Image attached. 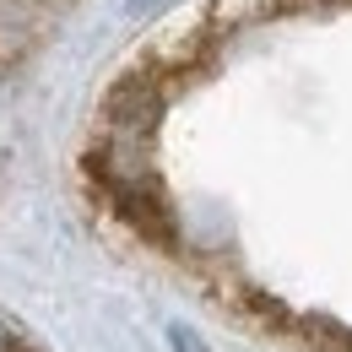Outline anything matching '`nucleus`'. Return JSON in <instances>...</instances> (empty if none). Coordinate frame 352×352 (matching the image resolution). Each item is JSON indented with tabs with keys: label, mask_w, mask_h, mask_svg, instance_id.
Returning a JSON list of instances; mask_svg holds the SVG:
<instances>
[]
</instances>
